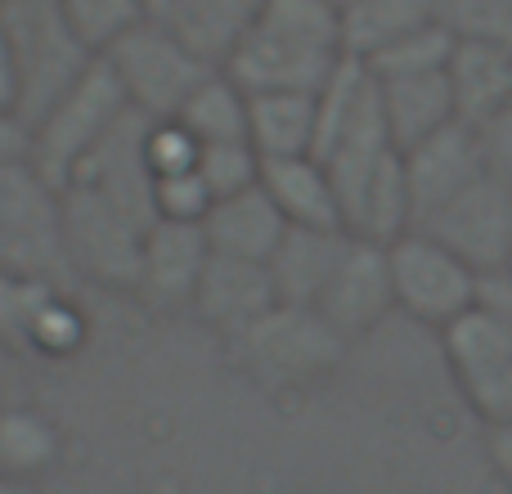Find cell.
Wrapping results in <instances>:
<instances>
[{
    "label": "cell",
    "instance_id": "obj_1",
    "mask_svg": "<svg viewBox=\"0 0 512 494\" xmlns=\"http://www.w3.org/2000/svg\"><path fill=\"white\" fill-rule=\"evenodd\" d=\"M342 14L324 0H265L234 54L225 59V77L248 95L292 90L319 95L324 81L342 68Z\"/></svg>",
    "mask_w": 512,
    "mask_h": 494
},
{
    "label": "cell",
    "instance_id": "obj_2",
    "mask_svg": "<svg viewBox=\"0 0 512 494\" xmlns=\"http://www.w3.org/2000/svg\"><path fill=\"white\" fill-rule=\"evenodd\" d=\"M346 337L315 306H270L248 333L234 342L248 373L261 387L306 391L333 378L346 360Z\"/></svg>",
    "mask_w": 512,
    "mask_h": 494
},
{
    "label": "cell",
    "instance_id": "obj_3",
    "mask_svg": "<svg viewBox=\"0 0 512 494\" xmlns=\"http://www.w3.org/2000/svg\"><path fill=\"white\" fill-rule=\"evenodd\" d=\"M0 274L77 288L63 243L59 189L45 185L27 158L0 162Z\"/></svg>",
    "mask_w": 512,
    "mask_h": 494
},
{
    "label": "cell",
    "instance_id": "obj_4",
    "mask_svg": "<svg viewBox=\"0 0 512 494\" xmlns=\"http://www.w3.org/2000/svg\"><path fill=\"white\" fill-rule=\"evenodd\" d=\"M126 95L104 59H95L32 126H27V162L45 185L63 189L90 149L108 135V126L126 113Z\"/></svg>",
    "mask_w": 512,
    "mask_h": 494
},
{
    "label": "cell",
    "instance_id": "obj_5",
    "mask_svg": "<svg viewBox=\"0 0 512 494\" xmlns=\"http://www.w3.org/2000/svg\"><path fill=\"white\" fill-rule=\"evenodd\" d=\"M0 27L18 63V122L32 126L95 63V54L72 36L54 0H0Z\"/></svg>",
    "mask_w": 512,
    "mask_h": 494
},
{
    "label": "cell",
    "instance_id": "obj_6",
    "mask_svg": "<svg viewBox=\"0 0 512 494\" xmlns=\"http://www.w3.org/2000/svg\"><path fill=\"white\" fill-rule=\"evenodd\" d=\"M104 63L122 86L126 104L149 122H171L185 108V99L207 81V72H216L162 18H144L140 27H131L104 54Z\"/></svg>",
    "mask_w": 512,
    "mask_h": 494
},
{
    "label": "cell",
    "instance_id": "obj_7",
    "mask_svg": "<svg viewBox=\"0 0 512 494\" xmlns=\"http://www.w3.org/2000/svg\"><path fill=\"white\" fill-rule=\"evenodd\" d=\"M63 243H68L72 279H90L99 288L135 292L140 288L144 234L153 221H140L126 207L90 194V189H59Z\"/></svg>",
    "mask_w": 512,
    "mask_h": 494
},
{
    "label": "cell",
    "instance_id": "obj_8",
    "mask_svg": "<svg viewBox=\"0 0 512 494\" xmlns=\"http://www.w3.org/2000/svg\"><path fill=\"white\" fill-rule=\"evenodd\" d=\"M391 265V288H396V310H405L418 324L445 328L463 319L481 301V274L463 265L450 247H441L427 234H405L387 247Z\"/></svg>",
    "mask_w": 512,
    "mask_h": 494
},
{
    "label": "cell",
    "instance_id": "obj_9",
    "mask_svg": "<svg viewBox=\"0 0 512 494\" xmlns=\"http://www.w3.org/2000/svg\"><path fill=\"white\" fill-rule=\"evenodd\" d=\"M0 342L18 360H68L86 346V315L63 283L0 274Z\"/></svg>",
    "mask_w": 512,
    "mask_h": 494
},
{
    "label": "cell",
    "instance_id": "obj_10",
    "mask_svg": "<svg viewBox=\"0 0 512 494\" xmlns=\"http://www.w3.org/2000/svg\"><path fill=\"white\" fill-rule=\"evenodd\" d=\"M418 234L450 247L481 279L486 274H504L512 265V189L486 171L477 185H468L436 216H427L418 225Z\"/></svg>",
    "mask_w": 512,
    "mask_h": 494
},
{
    "label": "cell",
    "instance_id": "obj_11",
    "mask_svg": "<svg viewBox=\"0 0 512 494\" xmlns=\"http://www.w3.org/2000/svg\"><path fill=\"white\" fill-rule=\"evenodd\" d=\"M409 180V203H414V230L436 216L450 198H459L468 185L486 176V158H481V140L472 126L450 122L423 144L400 153Z\"/></svg>",
    "mask_w": 512,
    "mask_h": 494
},
{
    "label": "cell",
    "instance_id": "obj_12",
    "mask_svg": "<svg viewBox=\"0 0 512 494\" xmlns=\"http://www.w3.org/2000/svg\"><path fill=\"white\" fill-rule=\"evenodd\" d=\"M315 310L346 337V342L373 333V328H378L382 319L396 310V288H391L387 247L351 239L342 265H337L333 279H328L324 297L315 301Z\"/></svg>",
    "mask_w": 512,
    "mask_h": 494
},
{
    "label": "cell",
    "instance_id": "obj_13",
    "mask_svg": "<svg viewBox=\"0 0 512 494\" xmlns=\"http://www.w3.org/2000/svg\"><path fill=\"white\" fill-rule=\"evenodd\" d=\"M270 306H279L270 270L256 261H234V256H216V252L207 256L203 279H198L194 301H189V310L212 333L230 337V342H239Z\"/></svg>",
    "mask_w": 512,
    "mask_h": 494
},
{
    "label": "cell",
    "instance_id": "obj_14",
    "mask_svg": "<svg viewBox=\"0 0 512 494\" xmlns=\"http://www.w3.org/2000/svg\"><path fill=\"white\" fill-rule=\"evenodd\" d=\"M212 247L203 239V225H171L153 221L144 234V256H140V297L162 310H189L194 288L203 279V265Z\"/></svg>",
    "mask_w": 512,
    "mask_h": 494
},
{
    "label": "cell",
    "instance_id": "obj_15",
    "mask_svg": "<svg viewBox=\"0 0 512 494\" xmlns=\"http://www.w3.org/2000/svg\"><path fill=\"white\" fill-rule=\"evenodd\" d=\"M351 234L346 230H306V225H288V234L279 239L274 256L265 261L274 283V297L283 306H315L324 297L333 270L342 265Z\"/></svg>",
    "mask_w": 512,
    "mask_h": 494
},
{
    "label": "cell",
    "instance_id": "obj_16",
    "mask_svg": "<svg viewBox=\"0 0 512 494\" xmlns=\"http://www.w3.org/2000/svg\"><path fill=\"white\" fill-rule=\"evenodd\" d=\"M342 225L351 239L391 247L396 239L414 234V203H409V180L400 153L382 158L360 185L346 194L342 203Z\"/></svg>",
    "mask_w": 512,
    "mask_h": 494
},
{
    "label": "cell",
    "instance_id": "obj_17",
    "mask_svg": "<svg viewBox=\"0 0 512 494\" xmlns=\"http://www.w3.org/2000/svg\"><path fill=\"white\" fill-rule=\"evenodd\" d=\"M445 81L454 95V117L463 126H486L512 104V50L508 45L454 41V54L445 63Z\"/></svg>",
    "mask_w": 512,
    "mask_h": 494
},
{
    "label": "cell",
    "instance_id": "obj_18",
    "mask_svg": "<svg viewBox=\"0 0 512 494\" xmlns=\"http://www.w3.org/2000/svg\"><path fill=\"white\" fill-rule=\"evenodd\" d=\"M283 234H288V221H283L279 207L265 198L261 185L248 189V194L221 198V203H212V212L203 216L207 247H212L216 256H234V261L265 265Z\"/></svg>",
    "mask_w": 512,
    "mask_h": 494
},
{
    "label": "cell",
    "instance_id": "obj_19",
    "mask_svg": "<svg viewBox=\"0 0 512 494\" xmlns=\"http://www.w3.org/2000/svg\"><path fill=\"white\" fill-rule=\"evenodd\" d=\"M261 189L288 225H306V230H346L342 203L319 167V158H261Z\"/></svg>",
    "mask_w": 512,
    "mask_h": 494
},
{
    "label": "cell",
    "instance_id": "obj_20",
    "mask_svg": "<svg viewBox=\"0 0 512 494\" xmlns=\"http://www.w3.org/2000/svg\"><path fill=\"white\" fill-rule=\"evenodd\" d=\"M261 5L265 0H162V9L153 18H162L203 63L225 68L234 45L256 23Z\"/></svg>",
    "mask_w": 512,
    "mask_h": 494
},
{
    "label": "cell",
    "instance_id": "obj_21",
    "mask_svg": "<svg viewBox=\"0 0 512 494\" xmlns=\"http://www.w3.org/2000/svg\"><path fill=\"white\" fill-rule=\"evenodd\" d=\"M378 99H382V122H387L391 149L396 153L414 149V144H423L427 135H436L441 126L459 122L445 72H418V77L378 81Z\"/></svg>",
    "mask_w": 512,
    "mask_h": 494
},
{
    "label": "cell",
    "instance_id": "obj_22",
    "mask_svg": "<svg viewBox=\"0 0 512 494\" xmlns=\"http://www.w3.org/2000/svg\"><path fill=\"white\" fill-rule=\"evenodd\" d=\"M315 126V95H292V90L248 95V140L261 158H306V153L315 158Z\"/></svg>",
    "mask_w": 512,
    "mask_h": 494
},
{
    "label": "cell",
    "instance_id": "obj_23",
    "mask_svg": "<svg viewBox=\"0 0 512 494\" xmlns=\"http://www.w3.org/2000/svg\"><path fill=\"white\" fill-rule=\"evenodd\" d=\"M342 14V45L346 59H369L387 50L391 41L436 23V0H351Z\"/></svg>",
    "mask_w": 512,
    "mask_h": 494
},
{
    "label": "cell",
    "instance_id": "obj_24",
    "mask_svg": "<svg viewBox=\"0 0 512 494\" xmlns=\"http://www.w3.org/2000/svg\"><path fill=\"white\" fill-rule=\"evenodd\" d=\"M63 436L41 409L32 405H0V477L32 481L59 463Z\"/></svg>",
    "mask_w": 512,
    "mask_h": 494
},
{
    "label": "cell",
    "instance_id": "obj_25",
    "mask_svg": "<svg viewBox=\"0 0 512 494\" xmlns=\"http://www.w3.org/2000/svg\"><path fill=\"white\" fill-rule=\"evenodd\" d=\"M171 122L185 126L203 149L207 144H243L248 140V90L216 68L207 72V81L185 99V108Z\"/></svg>",
    "mask_w": 512,
    "mask_h": 494
},
{
    "label": "cell",
    "instance_id": "obj_26",
    "mask_svg": "<svg viewBox=\"0 0 512 494\" xmlns=\"http://www.w3.org/2000/svg\"><path fill=\"white\" fill-rule=\"evenodd\" d=\"M63 14V23L72 27L81 45L95 59H104L131 27H140L144 18H153V9L144 0H54Z\"/></svg>",
    "mask_w": 512,
    "mask_h": 494
},
{
    "label": "cell",
    "instance_id": "obj_27",
    "mask_svg": "<svg viewBox=\"0 0 512 494\" xmlns=\"http://www.w3.org/2000/svg\"><path fill=\"white\" fill-rule=\"evenodd\" d=\"M450 54H454V36L441 23H432V27H418V32L400 36L387 50L369 54L360 63L369 68V77L391 81V77H418V72H445Z\"/></svg>",
    "mask_w": 512,
    "mask_h": 494
},
{
    "label": "cell",
    "instance_id": "obj_28",
    "mask_svg": "<svg viewBox=\"0 0 512 494\" xmlns=\"http://www.w3.org/2000/svg\"><path fill=\"white\" fill-rule=\"evenodd\" d=\"M436 23L454 41L508 45L512 50V0H436Z\"/></svg>",
    "mask_w": 512,
    "mask_h": 494
},
{
    "label": "cell",
    "instance_id": "obj_29",
    "mask_svg": "<svg viewBox=\"0 0 512 494\" xmlns=\"http://www.w3.org/2000/svg\"><path fill=\"white\" fill-rule=\"evenodd\" d=\"M198 176H203L212 203L234 194H248V189L261 185V153L252 149L248 140L243 144H207L198 153Z\"/></svg>",
    "mask_w": 512,
    "mask_h": 494
},
{
    "label": "cell",
    "instance_id": "obj_30",
    "mask_svg": "<svg viewBox=\"0 0 512 494\" xmlns=\"http://www.w3.org/2000/svg\"><path fill=\"white\" fill-rule=\"evenodd\" d=\"M207 212H212V194H207V185H203V176H198V171L153 180V221L203 225Z\"/></svg>",
    "mask_w": 512,
    "mask_h": 494
},
{
    "label": "cell",
    "instance_id": "obj_31",
    "mask_svg": "<svg viewBox=\"0 0 512 494\" xmlns=\"http://www.w3.org/2000/svg\"><path fill=\"white\" fill-rule=\"evenodd\" d=\"M198 153H203V144L180 122H149V131H144V167L153 180L198 171Z\"/></svg>",
    "mask_w": 512,
    "mask_h": 494
},
{
    "label": "cell",
    "instance_id": "obj_32",
    "mask_svg": "<svg viewBox=\"0 0 512 494\" xmlns=\"http://www.w3.org/2000/svg\"><path fill=\"white\" fill-rule=\"evenodd\" d=\"M477 140H481L486 171L512 189V104L499 117H490L486 126H477Z\"/></svg>",
    "mask_w": 512,
    "mask_h": 494
},
{
    "label": "cell",
    "instance_id": "obj_33",
    "mask_svg": "<svg viewBox=\"0 0 512 494\" xmlns=\"http://www.w3.org/2000/svg\"><path fill=\"white\" fill-rule=\"evenodd\" d=\"M0 113L18 117V63L14 50H9L5 27H0Z\"/></svg>",
    "mask_w": 512,
    "mask_h": 494
},
{
    "label": "cell",
    "instance_id": "obj_34",
    "mask_svg": "<svg viewBox=\"0 0 512 494\" xmlns=\"http://www.w3.org/2000/svg\"><path fill=\"white\" fill-rule=\"evenodd\" d=\"M27 158V126L18 117L0 113V162H18Z\"/></svg>",
    "mask_w": 512,
    "mask_h": 494
},
{
    "label": "cell",
    "instance_id": "obj_35",
    "mask_svg": "<svg viewBox=\"0 0 512 494\" xmlns=\"http://www.w3.org/2000/svg\"><path fill=\"white\" fill-rule=\"evenodd\" d=\"M490 463H495V477L504 481V490L512 494V427L490 432Z\"/></svg>",
    "mask_w": 512,
    "mask_h": 494
},
{
    "label": "cell",
    "instance_id": "obj_36",
    "mask_svg": "<svg viewBox=\"0 0 512 494\" xmlns=\"http://www.w3.org/2000/svg\"><path fill=\"white\" fill-rule=\"evenodd\" d=\"M14 364H18V355L9 351L5 342H0V387H5V382H9V373H14Z\"/></svg>",
    "mask_w": 512,
    "mask_h": 494
},
{
    "label": "cell",
    "instance_id": "obj_37",
    "mask_svg": "<svg viewBox=\"0 0 512 494\" xmlns=\"http://www.w3.org/2000/svg\"><path fill=\"white\" fill-rule=\"evenodd\" d=\"M0 494H36L32 481H9V477H0Z\"/></svg>",
    "mask_w": 512,
    "mask_h": 494
},
{
    "label": "cell",
    "instance_id": "obj_38",
    "mask_svg": "<svg viewBox=\"0 0 512 494\" xmlns=\"http://www.w3.org/2000/svg\"><path fill=\"white\" fill-rule=\"evenodd\" d=\"M504 283H508V297H512V265H508V270H504Z\"/></svg>",
    "mask_w": 512,
    "mask_h": 494
},
{
    "label": "cell",
    "instance_id": "obj_39",
    "mask_svg": "<svg viewBox=\"0 0 512 494\" xmlns=\"http://www.w3.org/2000/svg\"><path fill=\"white\" fill-rule=\"evenodd\" d=\"M324 5H333V9H342V5H351V0H324Z\"/></svg>",
    "mask_w": 512,
    "mask_h": 494
},
{
    "label": "cell",
    "instance_id": "obj_40",
    "mask_svg": "<svg viewBox=\"0 0 512 494\" xmlns=\"http://www.w3.org/2000/svg\"><path fill=\"white\" fill-rule=\"evenodd\" d=\"M144 5H149V9H153V14H158V9H162V0H144Z\"/></svg>",
    "mask_w": 512,
    "mask_h": 494
}]
</instances>
